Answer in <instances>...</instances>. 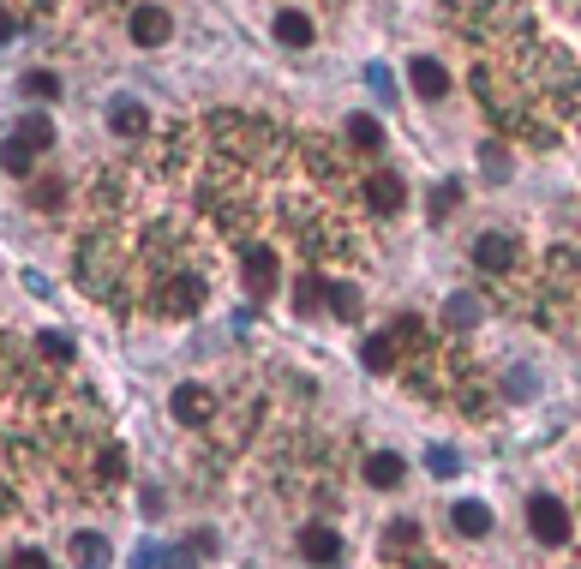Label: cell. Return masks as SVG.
Wrapping results in <instances>:
<instances>
[{
    "label": "cell",
    "instance_id": "obj_1",
    "mask_svg": "<svg viewBox=\"0 0 581 569\" xmlns=\"http://www.w3.org/2000/svg\"><path fill=\"white\" fill-rule=\"evenodd\" d=\"M528 528H534L540 546H564V540H570V510H564L558 498L534 492V498H528Z\"/></svg>",
    "mask_w": 581,
    "mask_h": 569
},
{
    "label": "cell",
    "instance_id": "obj_2",
    "mask_svg": "<svg viewBox=\"0 0 581 569\" xmlns=\"http://www.w3.org/2000/svg\"><path fill=\"white\" fill-rule=\"evenodd\" d=\"M126 30H132V42H138V48H162L174 24H168V12H162L156 0H144V6H132V24H126Z\"/></svg>",
    "mask_w": 581,
    "mask_h": 569
},
{
    "label": "cell",
    "instance_id": "obj_3",
    "mask_svg": "<svg viewBox=\"0 0 581 569\" xmlns=\"http://www.w3.org/2000/svg\"><path fill=\"white\" fill-rule=\"evenodd\" d=\"M360 474H366V486H378V492H390V486H402V480H408V462H402L396 450H372Z\"/></svg>",
    "mask_w": 581,
    "mask_h": 569
},
{
    "label": "cell",
    "instance_id": "obj_4",
    "mask_svg": "<svg viewBox=\"0 0 581 569\" xmlns=\"http://www.w3.org/2000/svg\"><path fill=\"white\" fill-rule=\"evenodd\" d=\"M408 78H414V90H420V96H432V102H444V96H450V72H444V60H432V54H420V60L408 66Z\"/></svg>",
    "mask_w": 581,
    "mask_h": 569
},
{
    "label": "cell",
    "instance_id": "obj_5",
    "mask_svg": "<svg viewBox=\"0 0 581 569\" xmlns=\"http://www.w3.org/2000/svg\"><path fill=\"white\" fill-rule=\"evenodd\" d=\"M474 264L480 270H510L516 264V240L510 234H480L474 240Z\"/></svg>",
    "mask_w": 581,
    "mask_h": 569
},
{
    "label": "cell",
    "instance_id": "obj_6",
    "mask_svg": "<svg viewBox=\"0 0 581 569\" xmlns=\"http://www.w3.org/2000/svg\"><path fill=\"white\" fill-rule=\"evenodd\" d=\"M174 420H180V426H204V420H210L204 384H180V390H174Z\"/></svg>",
    "mask_w": 581,
    "mask_h": 569
},
{
    "label": "cell",
    "instance_id": "obj_7",
    "mask_svg": "<svg viewBox=\"0 0 581 569\" xmlns=\"http://www.w3.org/2000/svg\"><path fill=\"white\" fill-rule=\"evenodd\" d=\"M300 552H306L312 564H342V534H336V528H306V534H300Z\"/></svg>",
    "mask_w": 581,
    "mask_h": 569
},
{
    "label": "cell",
    "instance_id": "obj_8",
    "mask_svg": "<svg viewBox=\"0 0 581 569\" xmlns=\"http://www.w3.org/2000/svg\"><path fill=\"white\" fill-rule=\"evenodd\" d=\"M246 282H252V300H264V294L276 288V252H270V246H252V258H246Z\"/></svg>",
    "mask_w": 581,
    "mask_h": 569
},
{
    "label": "cell",
    "instance_id": "obj_9",
    "mask_svg": "<svg viewBox=\"0 0 581 569\" xmlns=\"http://www.w3.org/2000/svg\"><path fill=\"white\" fill-rule=\"evenodd\" d=\"M396 330H384V336H366V348H360V360H366V372H390L396 366Z\"/></svg>",
    "mask_w": 581,
    "mask_h": 569
},
{
    "label": "cell",
    "instance_id": "obj_10",
    "mask_svg": "<svg viewBox=\"0 0 581 569\" xmlns=\"http://www.w3.org/2000/svg\"><path fill=\"white\" fill-rule=\"evenodd\" d=\"M402 204H408L402 174H378V180H372V210H384V216H390V210H402Z\"/></svg>",
    "mask_w": 581,
    "mask_h": 569
},
{
    "label": "cell",
    "instance_id": "obj_11",
    "mask_svg": "<svg viewBox=\"0 0 581 569\" xmlns=\"http://www.w3.org/2000/svg\"><path fill=\"white\" fill-rule=\"evenodd\" d=\"M450 522H456V528H462L468 540H480V534L492 528V510H486V504H474V498H462V504L450 510Z\"/></svg>",
    "mask_w": 581,
    "mask_h": 569
},
{
    "label": "cell",
    "instance_id": "obj_12",
    "mask_svg": "<svg viewBox=\"0 0 581 569\" xmlns=\"http://www.w3.org/2000/svg\"><path fill=\"white\" fill-rule=\"evenodd\" d=\"M276 36H282L288 48H306V42H312V18L288 6V12H276Z\"/></svg>",
    "mask_w": 581,
    "mask_h": 569
},
{
    "label": "cell",
    "instance_id": "obj_13",
    "mask_svg": "<svg viewBox=\"0 0 581 569\" xmlns=\"http://www.w3.org/2000/svg\"><path fill=\"white\" fill-rule=\"evenodd\" d=\"M108 126H114L120 138H138V132L150 126V114H144L138 102H114V114H108Z\"/></svg>",
    "mask_w": 581,
    "mask_h": 569
},
{
    "label": "cell",
    "instance_id": "obj_14",
    "mask_svg": "<svg viewBox=\"0 0 581 569\" xmlns=\"http://www.w3.org/2000/svg\"><path fill=\"white\" fill-rule=\"evenodd\" d=\"M18 138H24L30 150H48V144H54V120H48V114H24V120H18Z\"/></svg>",
    "mask_w": 581,
    "mask_h": 569
},
{
    "label": "cell",
    "instance_id": "obj_15",
    "mask_svg": "<svg viewBox=\"0 0 581 569\" xmlns=\"http://www.w3.org/2000/svg\"><path fill=\"white\" fill-rule=\"evenodd\" d=\"M444 324H456V330H474V324H480V306H474V294H450V300H444Z\"/></svg>",
    "mask_w": 581,
    "mask_h": 569
},
{
    "label": "cell",
    "instance_id": "obj_16",
    "mask_svg": "<svg viewBox=\"0 0 581 569\" xmlns=\"http://www.w3.org/2000/svg\"><path fill=\"white\" fill-rule=\"evenodd\" d=\"M72 558L84 569H102L108 564V540H102V534H78V540H72Z\"/></svg>",
    "mask_w": 581,
    "mask_h": 569
},
{
    "label": "cell",
    "instance_id": "obj_17",
    "mask_svg": "<svg viewBox=\"0 0 581 569\" xmlns=\"http://www.w3.org/2000/svg\"><path fill=\"white\" fill-rule=\"evenodd\" d=\"M348 138H354L360 150H378V144H384V126H378L372 114H348Z\"/></svg>",
    "mask_w": 581,
    "mask_h": 569
},
{
    "label": "cell",
    "instance_id": "obj_18",
    "mask_svg": "<svg viewBox=\"0 0 581 569\" xmlns=\"http://www.w3.org/2000/svg\"><path fill=\"white\" fill-rule=\"evenodd\" d=\"M30 156H36V150H30V144H24L18 132H12V138L0 144V168H6V174H30Z\"/></svg>",
    "mask_w": 581,
    "mask_h": 569
},
{
    "label": "cell",
    "instance_id": "obj_19",
    "mask_svg": "<svg viewBox=\"0 0 581 569\" xmlns=\"http://www.w3.org/2000/svg\"><path fill=\"white\" fill-rule=\"evenodd\" d=\"M18 90H24V96H36V102H48V96H60V78H54V72H24V78H18Z\"/></svg>",
    "mask_w": 581,
    "mask_h": 569
},
{
    "label": "cell",
    "instance_id": "obj_20",
    "mask_svg": "<svg viewBox=\"0 0 581 569\" xmlns=\"http://www.w3.org/2000/svg\"><path fill=\"white\" fill-rule=\"evenodd\" d=\"M456 204H462V186H456V180H438V186H432V216L444 222Z\"/></svg>",
    "mask_w": 581,
    "mask_h": 569
},
{
    "label": "cell",
    "instance_id": "obj_21",
    "mask_svg": "<svg viewBox=\"0 0 581 569\" xmlns=\"http://www.w3.org/2000/svg\"><path fill=\"white\" fill-rule=\"evenodd\" d=\"M426 468H432L438 480H450V474H462V456H456V450H444V444H432V450H426Z\"/></svg>",
    "mask_w": 581,
    "mask_h": 569
},
{
    "label": "cell",
    "instance_id": "obj_22",
    "mask_svg": "<svg viewBox=\"0 0 581 569\" xmlns=\"http://www.w3.org/2000/svg\"><path fill=\"white\" fill-rule=\"evenodd\" d=\"M480 168H486V174H498V180H504V174H510V150H504V144H492V138H486V144H480Z\"/></svg>",
    "mask_w": 581,
    "mask_h": 569
},
{
    "label": "cell",
    "instance_id": "obj_23",
    "mask_svg": "<svg viewBox=\"0 0 581 569\" xmlns=\"http://www.w3.org/2000/svg\"><path fill=\"white\" fill-rule=\"evenodd\" d=\"M330 312H336V318H360V294H354L348 282H336V288H330Z\"/></svg>",
    "mask_w": 581,
    "mask_h": 569
},
{
    "label": "cell",
    "instance_id": "obj_24",
    "mask_svg": "<svg viewBox=\"0 0 581 569\" xmlns=\"http://www.w3.org/2000/svg\"><path fill=\"white\" fill-rule=\"evenodd\" d=\"M42 354L48 360H72V336L66 330H42Z\"/></svg>",
    "mask_w": 581,
    "mask_h": 569
},
{
    "label": "cell",
    "instance_id": "obj_25",
    "mask_svg": "<svg viewBox=\"0 0 581 569\" xmlns=\"http://www.w3.org/2000/svg\"><path fill=\"white\" fill-rule=\"evenodd\" d=\"M126 474V450H102V480H120Z\"/></svg>",
    "mask_w": 581,
    "mask_h": 569
},
{
    "label": "cell",
    "instance_id": "obj_26",
    "mask_svg": "<svg viewBox=\"0 0 581 569\" xmlns=\"http://www.w3.org/2000/svg\"><path fill=\"white\" fill-rule=\"evenodd\" d=\"M162 564L168 569H198V546H180V552H168Z\"/></svg>",
    "mask_w": 581,
    "mask_h": 569
},
{
    "label": "cell",
    "instance_id": "obj_27",
    "mask_svg": "<svg viewBox=\"0 0 581 569\" xmlns=\"http://www.w3.org/2000/svg\"><path fill=\"white\" fill-rule=\"evenodd\" d=\"M414 540V522H390V534H384V546L396 552V546H408Z\"/></svg>",
    "mask_w": 581,
    "mask_h": 569
},
{
    "label": "cell",
    "instance_id": "obj_28",
    "mask_svg": "<svg viewBox=\"0 0 581 569\" xmlns=\"http://www.w3.org/2000/svg\"><path fill=\"white\" fill-rule=\"evenodd\" d=\"M36 204L54 210V204H60V180H42V186H36Z\"/></svg>",
    "mask_w": 581,
    "mask_h": 569
},
{
    "label": "cell",
    "instance_id": "obj_29",
    "mask_svg": "<svg viewBox=\"0 0 581 569\" xmlns=\"http://www.w3.org/2000/svg\"><path fill=\"white\" fill-rule=\"evenodd\" d=\"M12 569H54L42 552H12Z\"/></svg>",
    "mask_w": 581,
    "mask_h": 569
},
{
    "label": "cell",
    "instance_id": "obj_30",
    "mask_svg": "<svg viewBox=\"0 0 581 569\" xmlns=\"http://www.w3.org/2000/svg\"><path fill=\"white\" fill-rule=\"evenodd\" d=\"M294 300H300V312H312V306H318V282H312V276H306V282H300V294H294Z\"/></svg>",
    "mask_w": 581,
    "mask_h": 569
},
{
    "label": "cell",
    "instance_id": "obj_31",
    "mask_svg": "<svg viewBox=\"0 0 581 569\" xmlns=\"http://www.w3.org/2000/svg\"><path fill=\"white\" fill-rule=\"evenodd\" d=\"M6 36H12V12L0 6V42H6Z\"/></svg>",
    "mask_w": 581,
    "mask_h": 569
}]
</instances>
